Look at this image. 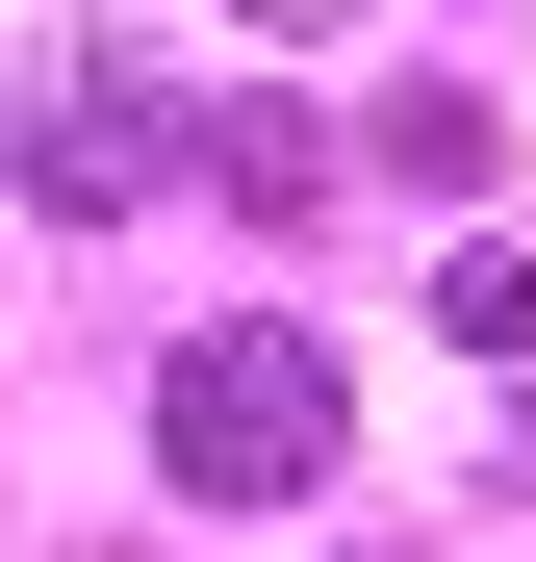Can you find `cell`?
Returning <instances> with one entry per match:
<instances>
[{
    "label": "cell",
    "mask_w": 536,
    "mask_h": 562,
    "mask_svg": "<svg viewBox=\"0 0 536 562\" xmlns=\"http://www.w3.org/2000/svg\"><path fill=\"white\" fill-rule=\"evenodd\" d=\"M332 333H282V307H230V333H179L153 358V460H179V486H205V512H282V486H332Z\"/></svg>",
    "instance_id": "1"
},
{
    "label": "cell",
    "mask_w": 536,
    "mask_h": 562,
    "mask_svg": "<svg viewBox=\"0 0 536 562\" xmlns=\"http://www.w3.org/2000/svg\"><path fill=\"white\" fill-rule=\"evenodd\" d=\"M153 179H179V103H153L128 52H52V77H26V205L103 231V205H153Z\"/></svg>",
    "instance_id": "2"
},
{
    "label": "cell",
    "mask_w": 536,
    "mask_h": 562,
    "mask_svg": "<svg viewBox=\"0 0 536 562\" xmlns=\"http://www.w3.org/2000/svg\"><path fill=\"white\" fill-rule=\"evenodd\" d=\"M179 179H205L230 231H307V205H332V128L282 103V77H230V103H179Z\"/></svg>",
    "instance_id": "3"
},
{
    "label": "cell",
    "mask_w": 536,
    "mask_h": 562,
    "mask_svg": "<svg viewBox=\"0 0 536 562\" xmlns=\"http://www.w3.org/2000/svg\"><path fill=\"white\" fill-rule=\"evenodd\" d=\"M332 562H409V537H332Z\"/></svg>",
    "instance_id": "4"
},
{
    "label": "cell",
    "mask_w": 536,
    "mask_h": 562,
    "mask_svg": "<svg viewBox=\"0 0 536 562\" xmlns=\"http://www.w3.org/2000/svg\"><path fill=\"white\" fill-rule=\"evenodd\" d=\"M103 562H128V537H103Z\"/></svg>",
    "instance_id": "5"
}]
</instances>
